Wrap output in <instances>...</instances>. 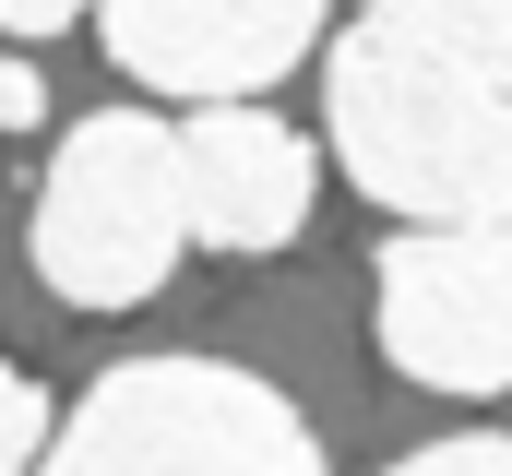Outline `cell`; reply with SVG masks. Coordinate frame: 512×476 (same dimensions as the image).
I'll return each mask as SVG.
<instances>
[{"label":"cell","instance_id":"1","mask_svg":"<svg viewBox=\"0 0 512 476\" xmlns=\"http://www.w3.org/2000/svg\"><path fill=\"white\" fill-rule=\"evenodd\" d=\"M334 167L405 227H512V12L393 0L322 48Z\"/></svg>","mask_w":512,"mask_h":476},{"label":"cell","instance_id":"2","mask_svg":"<svg viewBox=\"0 0 512 476\" xmlns=\"http://www.w3.org/2000/svg\"><path fill=\"white\" fill-rule=\"evenodd\" d=\"M36 476H322V441L262 369L120 357L84 381Z\"/></svg>","mask_w":512,"mask_h":476},{"label":"cell","instance_id":"3","mask_svg":"<svg viewBox=\"0 0 512 476\" xmlns=\"http://www.w3.org/2000/svg\"><path fill=\"white\" fill-rule=\"evenodd\" d=\"M36 274L72 298V310H131L179 274L191 250V191H179V131L155 108H96L60 131L48 179H36V215H24Z\"/></svg>","mask_w":512,"mask_h":476},{"label":"cell","instance_id":"4","mask_svg":"<svg viewBox=\"0 0 512 476\" xmlns=\"http://www.w3.org/2000/svg\"><path fill=\"white\" fill-rule=\"evenodd\" d=\"M382 357L429 393H512V227H393L370 262Z\"/></svg>","mask_w":512,"mask_h":476},{"label":"cell","instance_id":"5","mask_svg":"<svg viewBox=\"0 0 512 476\" xmlns=\"http://www.w3.org/2000/svg\"><path fill=\"white\" fill-rule=\"evenodd\" d=\"M96 36H108V60H120L143 96H191V119L203 108H251L262 84H286L298 60H322V12H298V0H251V12L120 0Z\"/></svg>","mask_w":512,"mask_h":476},{"label":"cell","instance_id":"6","mask_svg":"<svg viewBox=\"0 0 512 476\" xmlns=\"http://www.w3.org/2000/svg\"><path fill=\"white\" fill-rule=\"evenodd\" d=\"M179 191H191V238L203 250H286L322 203V155L274 108H203L179 119Z\"/></svg>","mask_w":512,"mask_h":476},{"label":"cell","instance_id":"7","mask_svg":"<svg viewBox=\"0 0 512 476\" xmlns=\"http://www.w3.org/2000/svg\"><path fill=\"white\" fill-rule=\"evenodd\" d=\"M48 441H60V429H48V393H36L24 369H0V476H36Z\"/></svg>","mask_w":512,"mask_h":476},{"label":"cell","instance_id":"8","mask_svg":"<svg viewBox=\"0 0 512 476\" xmlns=\"http://www.w3.org/2000/svg\"><path fill=\"white\" fill-rule=\"evenodd\" d=\"M382 476H512V441L501 429H465V441H429V453H405Z\"/></svg>","mask_w":512,"mask_h":476},{"label":"cell","instance_id":"9","mask_svg":"<svg viewBox=\"0 0 512 476\" xmlns=\"http://www.w3.org/2000/svg\"><path fill=\"white\" fill-rule=\"evenodd\" d=\"M60 24H72L60 0H0V36H60Z\"/></svg>","mask_w":512,"mask_h":476},{"label":"cell","instance_id":"10","mask_svg":"<svg viewBox=\"0 0 512 476\" xmlns=\"http://www.w3.org/2000/svg\"><path fill=\"white\" fill-rule=\"evenodd\" d=\"M24 119H36V72H24V60H0V131H24Z\"/></svg>","mask_w":512,"mask_h":476}]
</instances>
